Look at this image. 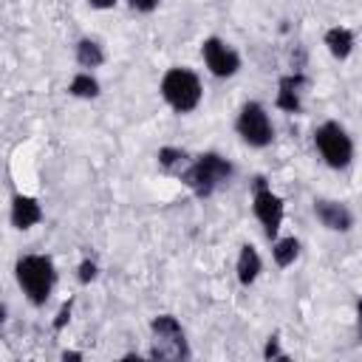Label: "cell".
Masks as SVG:
<instances>
[{
	"label": "cell",
	"mask_w": 362,
	"mask_h": 362,
	"mask_svg": "<svg viewBox=\"0 0 362 362\" xmlns=\"http://www.w3.org/2000/svg\"><path fill=\"white\" fill-rule=\"evenodd\" d=\"M314 215L328 232H351L354 229V212L342 201L331 198H317L314 201Z\"/></svg>",
	"instance_id": "30bf717a"
},
{
	"label": "cell",
	"mask_w": 362,
	"mask_h": 362,
	"mask_svg": "<svg viewBox=\"0 0 362 362\" xmlns=\"http://www.w3.org/2000/svg\"><path fill=\"white\" fill-rule=\"evenodd\" d=\"M74 57H76V65H79V68L90 71V68H99V65L105 62V48L99 45V40L82 37V40L76 42V51H74Z\"/></svg>",
	"instance_id": "5bb4252c"
},
{
	"label": "cell",
	"mask_w": 362,
	"mask_h": 362,
	"mask_svg": "<svg viewBox=\"0 0 362 362\" xmlns=\"http://www.w3.org/2000/svg\"><path fill=\"white\" fill-rule=\"evenodd\" d=\"M235 133L249 144V147H269L274 141V124H272V116L269 110L249 99L243 102V107L238 110V119H235Z\"/></svg>",
	"instance_id": "8992f818"
},
{
	"label": "cell",
	"mask_w": 362,
	"mask_h": 362,
	"mask_svg": "<svg viewBox=\"0 0 362 362\" xmlns=\"http://www.w3.org/2000/svg\"><path fill=\"white\" fill-rule=\"evenodd\" d=\"M6 317H8V311H6V305L0 303V331H3V325H6Z\"/></svg>",
	"instance_id": "cb8c5ba5"
},
{
	"label": "cell",
	"mask_w": 362,
	"mask_h": 362,
	"mask_svg": "<svg viewBox=\"0 0 362 362\" xmlns=\"http://www.w3.org/2000/svg\"><path fill=\"white\" fill-rule=\"evenodd\" d=\"M305 88H308V76L303 71H294V74L280 76L274 105L283 113H300L303 110V93H305Z\"/></svg>",
	"instance_id": "9c48e42d"
},
{
	"label": "cell",
	"mask_w": 362,
	"mask_h": 362,
	"mask_svg": "<svg viewBox=\"0 0 362 362\" xmlns=\"http://www.w3.org/2000/svg\"><path fill=\"white\" fill-rule=\"evenodd\" d=\"M71 308H74V300H65V303L59 305V311H57V317H54V322H51L54 331H62V328H65V322L71 320Z\"/></svg>",
	"instance_id": "ffe728a7"
},
{
	"label": "cell",
	"mask_w": 362,
	"mask_h": 362,
	"mask_svg": "<svg viewBox=\"0 0 362 362\" xmlns=\"http://www.w3.org/2000/svg\"><path fill=\"white\" fill-rule=\"evenodd\" d=\"M8 218H11V226H14V229L25 232V229H31V226H37V223L42 221V206H40V201H37L34 195L17 192V195L11 198V212H8Z\"/></svg>",
	"instance_id": "8fae6325"
},
{
	"label": "cell",
	"mask_w": 362,
	"mask_h": 362,
	"mask_svg": "<svg viewBox=\"0 0 362 362\" xmlns=\"http://www.w3.org/2000/svg\"><path fill=\"white\" fill-rule=\"evenodd\" d=\"M325 48L334 59H348L354 51V31L345 25H331L325 31Z\"/></svg>",
	"instance_id": "4fadbf2b"
},
{
	"label": "cell",
	"mask_w": 362,
	"mask_h": 362,
	"mask_svg": "<svg viewBox=\"0 0 362 362\" xmlns=\"http://www.w3.org/2000/svg\"><path fill=\"white\" fill-rule=\"evenodd\" d=\"M252 212H255V218L260 221L263 235H266L269 240H274L277 232H280V226H283V218H286V204H283V198H280L277 192H272V187L266 184L263 175L255 178Z\"/></svg>",
	"instance_id": "52a82bcc"
},
{
	"label": "cell",
	"mask_w": 362,
	"mask_h": 362,
	"mask_svg": "<svg viewBox=\"0 0 362 362\" xmlns=\"http://www.w3.org/2000/svg\"><path fill=\"white\" fill-rule=\"evenodd\" d=\"M314 147L331 170H345L354 161V139L339 122H322L314 130Z\"/></svg>",
	"instance_id": "277c9868"
},
{
	"label": "cell",
	"mask_w": 362,
	"mask_h": 362,
	"mask_svg": "<svg viewBox=\"0 0 362 362\" xmlns=\"http://www.w3.org/2000/svg\"><path fill=\"white\" fill-rule=\"evenodd\" d=\"M88 3H90L93 8H113L119 0H88Z\"/></svg>",
	"instance_id": "7402d4cb"
},
{
	"label": "cell",
	"mask_w": 362,
	"mask_h": 362,
	"mask_svg": "<svg viewBox=\"0 0 362 362\" xmlns=\"http://www.w3.org/2000/svg\"><path fill=\"white\" fill-rule=\"evenodd\" d=\"M263 359H288V356L280 351V337H277V334H272V337L266 339V348H263Z\"/></svg>",
	"instance_id": "d6986e66"
},
{
	"label": "cell",
	"mask_w": 362,
	"mask_h": 362,
	"mask_svg": "<svg viewBox=\"0 0 362 362\" xmlns=\"http://www.w3.org/2000/svg\"><path fill=\"white\" fill-rule=\"evenodd\" d=\"M201 57H204L206 71H209L212 76H218V79L235 76V74L240 71V57H238V51H235L229 42H223L221 37H206V40L201 42Z\"/></svg>",
	"instance_id": "ba28073f"
},
{
	"label": "cell",
	"mask_w": 362,
	"mask_h": 362,
	"mask_svg": "<svg viewBox=\"0 0 362 362\" xmlns=\"http://www.w3.org/2000/svg\"><path fill=\"white\" fill-rule=\"evenodd\" d=\"M68 93L76 96V99H96V96L102 93V88H99V79H96L90 71H79V74L71 79Z\"/></svg>",
	"instance_id": "e0dca14e"
},
{
	"label": "cell",
	"mask_w": 362,
	"mask_h": 362,
	"mask_svg": "<svg viewBox=\"0 0 362 362\" xmlns=\"http://www.w3.org/2000/svg\"><path fill=\"white\" fill-rule=\"evenodd\" d=\"M62 359H82V354H79V351H65Z\"/></svg>",
	"instance_id": "603a6c76"
},
{
	"label": "cell",
	"mask_w": 362,
	"mask_h": 362,
	"mask_svg": "<svg viewBox=\"0 0 362 362\" xmlns=\"http://www.w3.org/2000/svg\"><path fill=\"white\" fill-rule=\"evenodd\" d=\"M158 3H161V0H127V6H130L133 11H139V14H150V11H156Z\"/></svg>",
	"instance_id": "44dd1931"
},
{
	"label": "cell",
	"mask_w": 362,
	"mask_h": 362,
	"mask_svg": "<svg viewBox=\"0 0 362 362\" xmlns=\"http://www.w3.org/2000/svg\"><path fill=\"white\" fill-rule=\"evenodd\" d=\"M14 277L31 305H45L57 286V266L48 255H23L14 263Z\"/></svg>",
	"instance_id": "7a4b0ae2"
},
{
	"label": "cell",
	"mask_w": 362,
	"mask_h": 362,
	"mask_svg": "<svg viewBox=\"0 0 362 362\" xmlns=\"http://www.w3.org/2000/svg\"><path fill=\"white\" fill-rule=\"evenodd\" d=\"M153 351L150 359H189V345L181 322L173 314H158L150 320Z\"/></svg>",
	"instance_id": "5b68a950"
},
{
	"label": "cell",
	"mask_w": 362,
	"mask_h": 362,
	"mask_svg": "<svg viewBox=\"0 0 362 362\" xmlns=\"http://www.w3.org/2000/svg\"><path fill=\"white\" fill-rule=\"evenodd\" d=\"M161 99L175 110V113H192L198 105H201V79L195 71L189 68H167L164 76H161Z\"/></svg>",
	"instance_id": "3957f363"
},
{
	"label": "cell",
	"mask_w": 362,
	"mask_h": 362,
	"mask_svg": "<svg viewBox=\"0 0 362 362\" xmlns=\"http://www.w3.org/2000/svg\"><path fill=\"white\" fill-rule=\"evenodd\" d=\"M96 274H99V266H96V260L85 257V260L79 263V283H82V286H88L90 280H96Z\"/></svg>",
	"instance_id": "ac0fdd59"
},
{
	"label": "cell",
	"mask_w": 362,
	"mask_h": 362,
	"mask_svg": "<svg viewBox=\"0 0 362 362\" xmlns=\"http://www.w3.org/2000/svg\"><path fill=\"white\" fill-rule=\"evenodd\" d=\"M189 153L187 150H181V147H161L158 153H156V161H158V167L167 173V175H181V170L189 164Z\"/></svg>",
	"instance_id": "9a60e30c"
},
{
	"label": "cell",
	"mask_w": 362,
	"mask_h": 362,
	"mask_svg": "<svg viewBox=\"0 0 362 362\" xmlns=\"http://www.w3.org/2000/svg\"><path fill=\"white\" fill-rule=\"evenodd\" d=\"M235 173V164L229 158H223L215 150H206L195 158H189V164L181 170V181L189 187V192L195 198H209L218 187H223Z\"/></svg>",
	"instance_id": "6da1fadb"
},
{
	"label": "cell",
	"mask_w": 362,
	"mask_h": 362,
	"mask_svg": "<svg viewBox=\"0 0 362 362\" xmlns=\"http://www.w3.org/2000/svg\"><path fill=\"white\" fill-rule=\"evenodd\" d=\"M235 269H238V283L240 286H252L257 280V274L263 269V260H260V255H257V249L252 243H243L240 246V255H238V266Z\"/></svg>",
	"instance_id": "7c38bea8"
},
{
	"label": "cell",
	"mask_w": 362,
	"mask_h": 362,
	"mask_svg": "<svg viewBox=\"0 0 362 362\" xmlns=\"http://www.w3.org/2000/svg\"><path fill=\"white\" fill-rule=\"evenodd\" d=\"M272 257L280 269H288L300 257V240L297 238H274L272 240Z\"/></svg>",
	"instance_id": "2e32d148"
}]
</instances>
